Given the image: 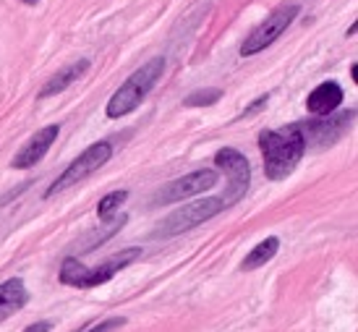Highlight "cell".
Segmentation results:
<instances>
[{
  "instance_id": "obj_16",
  "label": "cell",
  "mask_w": 358,
  "mask_h": 332,
  "mask_svg": "<svg viewBox=\"0 0 358 332\" xmlns=\"http://www.w3.org/2000/svg\"><path fill=\"white\" fill-rule=\"evenodd\" d=\"M220 97H222V89H199L194 92V94H189L183 100V105L186 108H207V105H215Z\"/></svg>"
},
{
  "instance_id": "obj_4",
  "label": "cell",
  "mask_w": 358,
  "mask_h": 332,
  "mask_svg": "<svg viewBox=\"0 0 358 332\" xmlns=\"http://www.w3.org/2000/svg\"><path fill=\"white\" fill-rule=\"evenodd\" d=\"M228 204L222 196H212V199H201V201H191L180 210L170 212L168 217H162L155 228V236L157 238H168V236H180L186 231H194L199 228L201 222H207L209 217H215L220 212L225 210Z\"/></svg>"
},
{
  "instance_id": "obj_9",
  "label": "cell",
  "mask_w": 358,
  "mask_h": 332,
  "mask_svg": "<svg viewBox=\"0 0 358 332\" xmlns=\"http://www.w3.org/2000/svg\"><path fill=\"white\" fill-rule=\"evenodd\" d=\"M353 118H356V113L348 110V113H343V115H338V118L322 115V121H303V123H296V126H299L301 136H303V141H306V147L308 144L329 147V144H335L343 133L348 131Z\"/></svg>"
},
{
  "instance_id": "obj_12",
  "label": "cell",
  "mask_w": 358,
  "mask_h": 332,
  "mask_svg": "<svg viewBox=\"0 0 358 332\" xmlns=\"http://www.w3.org/2000/svg\"><path fill=\"white\" fill-rule=\"evenodd\" d=\"M340 105H343V89H340L338 81H324V84H319L306 100L308 113H314L319 118H322V115H332Z\"/></svg>"
},
{
  "instance_id": "obj_19",
  "label": "cell",
  "mask_w": 358,
  "mask_h": 332,
  "mask_svg": "<svg viewBox=\"0 0 358 332\" xmlns=\"http://www.w3.org/2000/svg\"><path fill=\"white\" fill-rule=\"evenodd\" d=\"M24 3H29V6H34V3H40V0H24Z\"/></svg>"
},
{
  "instance_id": "obj_3",
  "label": "cell",
  "mask_w": 358,
  "mask_h": 332,
  "mask_svg": "<svg viewBox=\"0 0 358 332\" xmlns=\"http://www.w3.org/2000/svg\"><path fill=\"white\" fill-rule=\"evenodd\" d=\"M141 249H126V252L115 254L110 262H102L97 267H84L76 257H69L66 262L60 264V282L71 285V288H97L102 282H108L115 277V272L123 267H129L131 262L139 259Z\"/></svg>"
},
{
  "instance_id": "obj_17",
  "label": "cell",
  "mask_w": 358,
  "mask_h": 332,
  "mask_svg": "<svg viewBox=\"0 0 358 332\" xmlns=\"http://www.w3.org/2000/svg\"><path fill=\"white\" fill-rule=\"evenodd\" d=\"M123 324H126L123 317H113V319H108V322H100L97 327H92L90 332H113V330H118V327H123Z\"/></svg>"
},
{
  "instance_id": "obj_18",
  "label": "cell",
  "mask_w": 358,
  "mask_h": 332,
  "mask_svg": "<svg viewBox=\"0 0 358 332\" xmlns=\"http://www.w3.org/2000/svg\"><path fill=\"white\" fill-rule=\"evenodd\" d=\"M52 330V322H37L31 324V327H27L24 332H50Z\"/></svg>"
},
{
  "instance_id": "obj_1",
  "label": "cell",
  "mask_w": 358,
  "mask_h": 332,
  "mask_svg": "<svg viewBox=\"0 0 358 332\" xmlns=\"http://www.w3.org/2000/svg\"><path fill=\"white\" fill-rule=\"evenodd\" d=\"M259 150L264 157V173L269 181H282L299 168L301 157L306 152V141L301 136L299 126H285L278 131L259 133Z\"/></svg>"
},
{
  "instance_id": "obj_5",
  "label": "cell",
  "mask_w": 358,
  "mask_h": 332,
  "mask_svg": "<svg viewBox=\"0 0 358 332\" xmlns=\"http://www.w3.org/2000/svg\"><path fill=\"white\" fill-rule=\"evenodd\" d=\"M110 157H113V144H110V141H94L92 147H87V150L81 152L79 157L71 162L69 168L52 181V186L45 192V196H55V194L66 192L71 186L81 183L87 175H92L94 171H100Z\"/></svg>"
},
{
  "instance_id": "obj_11",
  "label": "cell",
  "mask_w": 358,
  "mask_h": 332,
  "mask_svg": "<svg viewBox=\"0 0 358 332\" xmlns=\"http://www.w3.org/2000/svg\"><path fill=\"white\" fill-rule=\"evenodd\" d=\"M87 71H90V58H79V61H73V63H66L63 68L55 71L50 79H48V84H45L40 89V94H37V100H48V97L60 94V92L66 89V87H71L73 81H79Z\"/></svg>"
},
{
  "instance_id": "obj_10",
  "label": "cell",
  "mask_w": 358,
  "mask_h": 332,
  "mask_svg": "<svg viewBox=\"0 0 358 332\" xmlns=\"http://www.w3.org/2000/svg\"><path fill=\"white\" fill-rule=\"evenodd\" d=\"M60 133V126L58 123H52V126H45L40 131L34 133L24 147H21L16 154H13V160H10V168L13 171H24V168H34L37 162L48 154V150L52 147V141L58 139Z\"/></svg>"
},
{
  "instance_id": "obj_2",
  "label": "cell",
  "mask_w": 358,
  "mask_h": 332,
  "mask_svg": "<svg viewBox=\"0 0 358 332\" xmlns=\"http://www.w3.org/2000/svg\"><path fill=\"white\" fill-rule=\"evenodd\" d=\"M165 73V58H152L150 63H144L139 71H134L129 79L123 81L118 87V92L110 97L108 108V118H123V115H129L139 108L144 97L155 89V84L159 81V76Z\"/></svg>"
},
{
  "instance_id": "obj_7",
  "label": "cell",
  "mask_w": 358,
  "mask_h": 332,
  "mask_svg": "<svg viewBox=\"0 0 358 332\" xmlns=\"http://www.w3.org/2000/svg\"><path fill=\"white\" fill-rule=\"evenodd\" d=\"M215 165H217L220 171L228 175V192H225V196H222V199H225V204H236V201L243 199V194L249 192V183H251L249 160H246L238 150L225 147V150L217 152Z\"/></svg>"
},
{
  "instance_id": "obj_13",
  "label": "cell",
  "mask_w": 358,
  "mask_h": 332,
  "mask_svg": "<svg viewBox=\"0 0 358 332\" xmlns=\"http://www.w3.org/2000/svg\"><path fill=\"white\" fill-rule=\"evenodd\" d=\"M29 301V293H27V285L19 277H10L0 285V322L8 319L10 314H16L19 309H24Z\"/></svg>"
},
{
  "instance_id": "obj_6",
  "label": "cell",
  "mask_w": 358,
  "mask_h": 332,
  "mask_svg": "<svg viewBox=\"0 0 358 332\" xmlns=\"http://www.w3.org/2000/svg\"><path fill=\"white\" fill-rule=\"evenodd\" d=\"M296 16H299V6H296V3L280 6L275 13H269L267 19L262 21L257 29L246 37V42L241 45V55H243V58H251V55H257V52L267 50L272 42H278L280 37H282V31L296 21Z\"/></svg>"
},
{
  "instance_id": "obj_14",
  "label": "cell",
  "mask_w": 358,
  "mask_h": 332,
  "mask_svg": "<svg viewBox=\"0 0 358 332\" xmlns=\"http://www.w3.org/2000/svg\"><path fill=\"white\" fill-rule=\"evenodd\" d=\"M278 249H280V238H278V236H269V238H264L262 243H257V246H254V252L246 254V259L241 262V270L251 272V270L264 267L269 259H275Z\"/></svg>"
},
{
  "instance_id": "obj_8",
  "label": "cell",
  "mask_w": 358,
  "mask_h": 332,
  "mask_svg": "<svg viewBox=\"0 0 358 332\" xmlns=\"http://www.w3.org/2000/svg\"><path fill=\"white\" fill-rule=\"evenodd\" d=\"M217 178H220V173L215 171V168L194 171V173H189V175L178 178V181L168 183V186H165V189L157 194L155 204H173V201L189 199V196H194V194L209 192V189H215Z\"/></svg>"
},
{
  "instance_id": "obj_15",
  "label": "cell",
  "mask_w": 358,
  "mask_h": 332,
  "mask_svg": "<svg viewBox=\"0 0 358 332\" xmlns=\"http://www.w3.org/2000/svg\"><path fill=\"white\" fill-rule=\"evenodd\" d=\"M129 199V192H113L108 196H102L100 204H97V215H100V220H110L115 210H118L123 201Z\"/></svg>"
}]
</instances>
